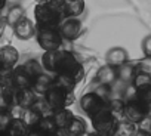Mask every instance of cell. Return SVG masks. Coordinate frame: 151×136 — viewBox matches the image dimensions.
Wrapping results in <instances>:
<instances>
[{
    "label": "cell",
    "mask_w": 151,
    "mask_h": 136,
    "mask_svg": "<svg viewBox=\"0 0 151 136\" xmlns=\"http://www.w3.org/2000/svg\"><path fill=\"white\" fill-rule=\"evenodd\" d=\"M117 80H119L117 68H114L108 64L101 67L98 70V73H96V82L102 86H113Z\"/></svg>",
    "instance_id": "14"
},
{
    "label": "cell",
    "mask_w": 151,
    "mask_h": 136,
    "mask_svg": "<svg viewBox=\"0 0 151 136\" xmlns=\"http://www.w3.org/2000/svg\"><path fill=\"white\" fill-rule=\"evenodd\" d=\"M124 105H126V102L122 98H113L108 101V110L113 112V115L117 120L124 115Z\"/></svg>",
    "instance_id": "24"
},
{
    "label": "cell",
    "mask_w": 151,
    "mask_h": 136,
    "mask_svg": "<svg viewBox=\"0 0 151 136\" xmlns=\"http://www.w3.org/2000/svg\"><path fill=\"white\" fill-rule=\"evenodd\" d=\"M64 5L67 16H76V18H79L86 8L85 0H64Z\"/></svg>",
    "instance_id": "19"
},
{
    "label": "cell",
    "mask_w": 151,
    "mask_h": 136,
    "mask_svg": "<svg viewBox=\"0 0 151 136\" xmlns=\"http://www.w3.org/2000/svg\"><path fill=\"white\" fill-rule=\"evenodd\" d=\"M37 101V93L34 92L33 87H25V89H18L15 93V102L19 108H31L34 102Z\"/></svg>",
    "instance_id": "13"
},
{
    "label": "cell",
    "mask_w": 151,
    "mask_h": 136,
    "mask_svg": "<svg viewBox=\"0 0 151 136\" xmlns=\"http://www.w3.org/2000/svg\"><path fill=\"white\" fill-rule=\"evenodd\" d=\"M129 59V55H127V50L124 47H120V46H116V47H111L107 55H105V61L108 65L114 67V68H119L122 65H124Z\"/></svg>",
    "instance_id": "12"
},
{
    "label": "cell",
    "mask_w": 151,
    "mask_h": 136,
    "mask_svg": "<svg viewBox=\"0 0 151 136\" xmlns=\"http://www.w3.org/2000/svg\"><path fill=\"white\" fill-rule=\"evenodd\" d=\"M65 130H67L68 136H85L88 132V124L82 117L73 115V118H71L70 124L65 127Z\"/></svg>",
    "instance_id": "16"
},
{
    "label": "cell",
    "mask_w": 151,
    "mask_h": 136,
    "mask_svg": "<svg viewBox=\"0 0 151 136\" xmlns=\"http://www.w3.org/2000/svg\"><path fill=\"white\" fill-rule=\"evenodd\" d=\"M36 37H37L39 46L43 50H56V49H61L64 44V39L58 27H37Z\"/></svg>",
    "instance_id": "4"
},
{
    "label": "cell",
    "mask_w": 151,
    "mask_h": 136,
    "mask_svg": "<svg viewBox=\"0 0 151 136\" xmlns=\"http://www.w3.org/2000/svg\"><path fill=\"white\" fill-rule=\"evenodd\" d=\"M82 21L76 16H67L59 25H58V30L62 36L64 40L67 42H74L76 39H79L80 33H82Z\"/></svg>",
    "instance_id": "7"
},
{
    "label": "cell",
    "mask_w": 151,
    "mask_h": 136,
    "mask_svg": "<svg viewBox=\"0 0 151 136\" xmlns=\"http://www.w3.org/2000/svg\"><path fill=\"white\" fill-rule=\"evenodd\" d=\"M138 130L142 132V133H147V135H151V115L147 114L139 123H138Z\"/></svg>",
    "instance_id": "27"
},
{
    "label": "cell",
    "mask_w": 151,
    "mask_h": 136,
    "mask_svg": "<svg viewBox=\"0 0 151 136\" xmlns=\"http://www.w3.org/2000/svg\"><path fill=\"white\" fill-rule=\"evenodd\" d=\"M142 52L147 58H151V34H148L147 37H144L142 43H141Z\"/></svg>",
    "instance_id": "29"
},
{
    "label": "cell",
    "mask_w": 151,
    "mask_h": 136,
    "mask_svg": "<svg viewBox=\"0 0 151 136\" xmlns=\"http://www.w3.org/2000/svg\"><path fill=\"white\" fill-rule=\"evenodd\" d=\"M150 136H151V135H150Z\"/></svg>",
    "instance_id": "35"
},
{
    "label": "cell",
    "mask_w": 151,
    "mask_h": 136,
    "mask_svg": "<svg viewBox=\"0 0 151 136\" xmlns=\"http://www.w3.org/2000/svg\"><path fill=\"white\" fill-rule=\"evenodd\" d=\"M108 105V101L105 96H102L101 93H98L96 90L85 93L80 99V107L82 110L92 118L95 114H98L101 110H104Z\"/></svg>",
    "instance_id": "6"
},
{
    "label": "cell",
    "mask_w": 151,
    "mask_h": 136,
    "mask_svg": "<svg viewBox=\"0 0 151 136\" xmlns=\"http://www.w3.org/2000/svg\"><path fill=\"white\" fill-rule=\"evenodd\" d=\"M9 132L12 136H28V126L22 118H15L9 124Z\"/></svg>",
    "instance_id": "23"
},
{
    "label": "cell",
    "mask_w": 151,
    "mask_h": 136,
    "mask_svg": "<svg viewBox=\"0 0 151 136\" xmlns=\"http://www.w3.org/2000/svg\"><path fill=\"white\" fill-rule=\"evenodd\" d=\"M34 18L37 27H58L67 18L64 0H37Z\"/></svg>",
    "instance_id": "2"
},
{
    "label": "cell",
    "mask_w": 151,
    "mask_h": 136,
    "mask_svg": "<svg viewBox=\"0 0 151 136\" xmlns=\"http://www.w3.org/2000/svg\"><path fill=\"white\" fill-rule=\"evenodd\" d=\"M42 67L47 73L55 74V82L70 89H74L85 76V68L82 62L71 52L61 49L45 50L42 56Z\"/></svg>",
    "instance_id": "1"
},
{
    "label": "cell",
    "mask_w": 151,
    "mask_h": 136,
    "mask_svg": "<svg viewBox=\"0 0 151 136\" xmlns=\"http://www.w3.org/2000/svg\"><path fill=\"white\" fill-rule=\"evenodd\" d=\"M36 30H37L36 24L31 19H28L27 16H24L21 21H18L14 25V33H15L17 39H19V40H30L31 37L36 36Z\"/></svg>",
    "instance_id": "10"
},
{
    "label": "cell",
    "mask_w": 151,
    "mask_h": 136,
    "mask_svg": "<svg viewBox=\"0 0 151 136\" xmlns=\"http://www.w3.org/2000/svg\"><path fill=\"white\" fill-rule=\"evenodd\" d=\"M135 136H150V135H147V133H142V132H139V130H138V132L135 133Z\"/></svg>",
    "instance_id": "32"
},
{
    "label": "cell",
    "mask_w": 151,
    "mask_h": 136,
    "mask_svg": "<svg viewBox=\"0 0 151 136\" xmlns=\"http://www.w3.org/2000/svg\"><path fill=\"white\" fill-rule=\"evenodd\" d=\"M22 0H6L8 6H14V5H21Z\"/></svg>",
    "instance_id": "30"
},
{
    "label": "cell",
    "mask_w": 151,
    "mask_h": 136,
    "mask_svg": "<svg viewBox=\"0 0 151 136\" xmlns=\"http://www.w3.org/2000/svg\"><path fill=\"white\" fill-rule=\"evenodd\" d=\"M43 96H45L46 102L50 105V108L53 111H56V110L68 108L74 102V89H70L61 83L53 82L50 89Z\"/></svg>",
    "instance_id": "3"
},
{
    "label": "cell",
    "mask_w": 151,
    "mask_h": 136,
    "mask_svg": "<svg viewBox=\"0 0 151 136\" xmlns=\"http://www.w3.org/2000/svg\"><path fill=\"white\" fill-rule=\"evenodd\" d=\"M132 86L136 89V90H142V89H147L151 86V74L148 73H144V71H136L133 80H132Z\"/></svg>",
    "instance_id": "22"
},
{
    "label": "cell",
    "mask_w": 151,
    "mask_h": 136,
    "mask_svg": "<svg viewBox=\"0 0 151 136\" xmlns=\"http://www.w3.org/2000/svg\"><path fill=\"white\" fill-rule=\"evenodd\" d=\"M148 111H150V110H148L138 98H135V99L126 101V105H124V115H123V117L138 124V123L148 114Z\"/></svg>",
    "instance_id": "8"
},
{
    "label": "cell",
    "mask_w": 151,
    "mask_h": 136,
    "mask_svg": "<svg viewBox=\"0 0 151 136\" xmlns=\"http://www.w3.org/2000/svg\"><path fill=\"white\" fill-rule=\"evenodd\" d=\"M53 82H55V79H52L49 74L42 73V74H39V76L34 79L31 87L34 89V92H36L37 95H45V93L50 89V86L53 84Z\"/></svg>",
    "instance_id": "17"
},
{
    "label": "cell",
    "mask_w": 151,
    "mask_h": 136,
    "mask_svg": "<svg viewBox=\"0 0 151 136\" xmlns=\"http://www.w3.org/2000/svg\"><path fill=\"white\" fill-rule=\"evenodd\" d=\"M136 68H138L139 71H144V73L151 74V58H147V56H145L142 61H139V62H138Z\"/></svg>",
    "instance_id": "28"
},
{
    "label": "cell",
    "mask_w": 151,
    "mask_h": 136,
    "mask_svg": "<svg viewBox=\"0 0 151 136\" xmlns=\"http://www.w3.org/2000/svg\"><path fill=\"white\" fill-rule=\"evenodd\" d=\"M136 98L148 108L151 110V86L147 87V89H142V90H136Z\"/></svg>",
    "instance_id": "26"
},
{
    "label": "cell",
    "mask_w": 151,
    "mask_h": 136,
    "mask_svg": "<svg viewBox=\"0 0 151 136\" xmlns=\"http://www.w3.org/2000/svg\"><path fill=\"white\" fill-rule=\"evenodd\" d=\"M73 115H74V114H73L68 108H62V110L53 111L52 117H53V121H55V124H56V129H65V127L70 124Z\"/></svg>",
    "instance_id": "20"
},
{
    "label": "cell",
    "mask_w": 151,
    "mask_h": 136,
    "mask_svg": "<svg viewBox=\"0 0 151 136\" xmlns=\"http://www.w3.org/2000/svg\"><path fill=\"white\" fill-rule=\"evenodd\" d=\"M116 123H117V118L108 110V105L92 117V124H93L95 132H98L102 136H114Z\"/></svg>",
    "instance_id": "5"
},
{
    "label": "cell",
    "mask_w": 151,
    "mask_h": 136,
    "mask_svg": "<svg viewBox=\"0 0 151 136\" xmlns=\"http://www.w3.org/2000/svg\"><path fill=\"white\" fill-rule=\"evenodd\" d=\"M25 16V9L22 8V5H14V6H8V12L5 16V22L11 27H14L18 21H21Z\"/></svg>",
    "instance_id": "18"
},
{
    "label": "cell",
    "mask_w": 151,
    "mask_h": 136,
    "mask_svg": "<svg viewBox=\"0 0 151 136\" xmlns=\"http://www.w3.org/2000/svg\"><path fill=\"white\" fill-rule=\"evenodd\" d=\"M88 136H102V135H99L98 132H95V133H89Z\"/></svg>",
    "instance_id": "34"
},
{
    "label": "cell",
    "mask_w": 151,
    "mask_h": 136,
    "mask_svg": "<svg viewBox=\"0 0 151 136\" xmlns=\"http://www.w3.org/2000/svg\"><path fill=\"white\" fill-rule=\"evenodd\" d=\"M8 8V3H6V0H0V12L5 11Z\"/></svg>",
    "instance_id": "31"
},
{
    "label": "cell",
    "mask_w": 151,
    "mask_h": 136,
    "mask_svg": "<svg viewBox=\"0 0 151 136\" xmlns=\"http://www.w3.org/2000/svg\"><path fill=\"white\" fill-rule=\"evenodd\" d=\"M19 53L15 46L6 44L0 47V68H6V70H14L18 64Z\"/></svg>",
    "instance_id": "9"
},
{
    "label": "cell",
    "mask_w": 151,
    "mask_h": 136,
    "mask_svg": "<svg viewBox=\"0 0 151 136\" xmlns=\"http://www.w3.org/2000/svg\"><path fill=\"white\" fill-rule=\"evenodd\" d=\"M33 82H34V77L25 70L24 65L14 68V71H12V86H15L17 90L18 89H25V87H31Z\"/></svg>",
    "instance_id": "11"
},
{
    "label": "cell",
    "mask_w": 151,
    "mask_h": 136,
    "mask_svg": "<svg viewBox=\"0 0 151 136\" xmlns=\"http://www.w3.org/2000/svg\"><path fill=\"white\" fill-rule=\"evenodd\" d=\"M42 118H43V117H42L36 110H33V108H27V110H24L22 120L25 121V124H27L28 127H36V126H39V123H40Z\"/></svg>",
    "instance_id": "25"
},
{
    "label": "cell",
    "mask_w": 151,
    "mask_h": 136,
    "mask_svg": "<svg viewBox=\"0 0 151 136\" xmlns=\"http://www.w3.org/2000/svg\"><path fill=\"white\" fill-rule=\"evenodd\" d=\"M136 71H138V68H136L135 65H132V64L126 62L124 65H122V67H119V68H117V76H119V80H120V82H123V83H132V80H133V77H135Z\"/></svg>",
    "instance_id": "21"
},
{
    "label": "cell",
    "mask_w": 151,
    "mask_h": 136,
    "mask_svg": "<svg viewBox=\"0 0 151 136\" xmlns=\"http://www.w3.org/2000/svg\"><path fill=\"white\" fill-rule=\"evenodd\" d=\"M138 132L136 123L122 117L117 120L116 123V129H114V136H135V133Z\"/></svg>",
    "instance_id": "15"
},
{
    "label": "cell",
    "mask_w": 151,
    "mask_h": 136,
    "mask_svg": "<svg viewBox=\"0 0 151 136\" xmlns=\"http://www.w3.org/2000/svg\"><path fill=\"white\" fill-rule=\"evenodd\" d=\"M3 24H5V19H3V16H2V15H0V30L3 28Z\"/></svg>",
    "instance_id": "33"
}]
</instances>
